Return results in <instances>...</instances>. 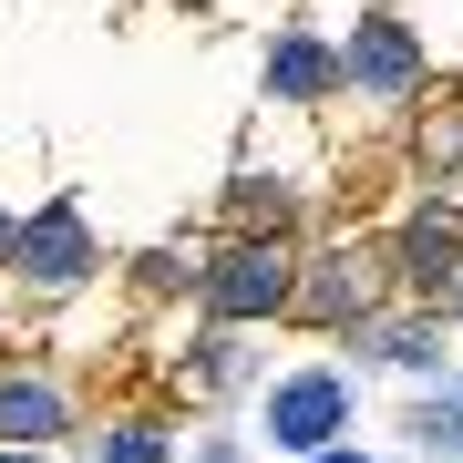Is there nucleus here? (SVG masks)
<instances>
[{"instance_id":"obj_1","label":"nucleus","mask_w":463,"mask_h":463,"mask_svg":"<svg viewBox=\"0 0 463 463\" xmlns=\"http://www.w3.org/2000/svg\"><path fill=\"white\" fill-rule=\"evenodd\" d=\"M298 298V268L279 237H237V248L206 258V319H227V330H248V319H279Z\"/></svg>"},{"instance_id":"obj_2","label":"nucleus","mask_w":463,"mask_h":463,"mask_svg":"<svg viewBox=\"0 0 463 463\" xmlns=\"http://www.w3.org/2000/svg\"><path fill=\"white\" fill-rule=\"evenodd\" d=\"M268 443L279 453H330L340 432H350V381L340 371H288L279 392H268Z\"/></svg>"},{"instance_id":"obj_3","label":"nucleus","mask_w":463,"mask_h":463,"mask_svg":"<svg viewBox=\"0 0 463 463\" xmlns=\"http://www.w3.org/2000/svg\"><path fill=\"white\" fill-rule=\"evenodd\" d=\"M340 72H350V83H361V93H381V103H402V93L422 83V42L402 32L392 11H371L361 32L340 42Z\"/></svg>"},{"instance_id":"obj_4","label":"nucleus","mask_w":463,"mask_h":463,"mask_svg":"<svg viewBox=\"0 0 463 463\" xmlns=\"http://www.w3.org/2000/svg\"><path fill=\"white\" fill-rule=\"evenodd\" d=\"M11 258H21V279H32V288H72V279H93V237H83V216H72V206H42L32 227L11 237Z\"/></svg>"},{"instance_id":"obj_5","label":"nucleus","mask_w":463,"mask_h":463,"mask_svg":"<svg viewBox=\"0 0 463 463\" xmlns=\"http://www.w3.org/2000/svg\"><path fill=\"white\" fill-rule=\"evenodd\" d=\"M62 422H72V402L52 392L42 371H0V432H11V443H52Z\"/></svg>"},{"instance_id":"obj_6","label":"nucleus","mask_w":463,"mask_h":463,"mask_svg":"<svg viewBox=\"0 0 463 463\" xmlns=\"http://www.w3.org/2000/svg\"><path fill=\"white\" fill-rule=\"evenodd\" d=\"M402 279L412 288L463 279V216H412V227H402Z\"/></svg>"},{"instance_id":"obj_7","label":"nucleus","mask_w":463,"mask_h":463,"mask_svg":"<svg viewBox=\"0 0 463 463\" xmlns=\"http://www.w3.org/2000/svg\"><path fill=\"white\" fill-rule=\"evenodd\" d=\"M268 83H279L288 103H319V93H330V83H350V72H340V52H330V42H309V32H288L279 52H268Z\"/></svg>"},{"instance_id":"obj_8","label":"nucleus","mask_w":463,"mask_h":463,"mask_svg":"<svg viewBox=\"0 0 463 463\" xmlns=\"http://www.w3.org/2000/svg\"><path fill=\"white\" fill-rule=\"evenodd\" d=\"M371 279H381V268H371L361 248H330V258H319V279H309V298H298V309H309V319H361Z\"/></svg>"},{"instance_id":"obj_9","label":"nucleus","mask_w":463,"mask_h":463,"mask_svg":"<svg viewBox=\"0 0 463 463\" xmlns=\"http://www.w3.org/2000/svg\"><path fill=\"white\" fill-rule=\"evenodd\" d=\"M361 350H371V361H402V371H432V361H443V330H432V319H381Z\"/></svg>"},{"instance_id":"obj_10","label":"nucleus","mask_w":463,"mask_h":463,"mask_svg":"<svg viewBox=\"0 0 463 463\" xmlns=\"http://www.w3.org/2000/svg\"><path fill=\"white\" fill-rule=\"evenodd\" d=\"M93 463H165V432H155V422H124V432L93 443Z\"/></svg>"},{"instance_id":"obj_11","label":"nucleus","mask_w":463,"mask_h":463,"mask_svg":"<svg viewBox=\"0 0 463 463\" xmlns=\"http://www.w3.org/2000/svg\"><path fill=\"white\" fill-rule=\"evenodd\" d=\"M298 463H371V453H340V443H330V453H298Z\"/></svg>"},{"instance_id":"obj_12","label":"nucleus","mask_w":463,"mask_h":463,"mask_svg":"<svg viewBox=\"0 0 463 463\" xmlns=\"http://www.w3.org/2000/svg\"><path fill=\"white\" fill-rule=\"evenodd\" d=\"M11 237H21V227H11V216H0V248H11Z\"/></svg>"},{"instance_id":"obj_13","label":"nucleus","mask_w":463,"mask_h":463,"mask_svg":"<svg viewBox=\"0 0 463 463\" xmlns=\"http://www.w3.org/2000/svg\"><path fill=\"white\" fill-rule=\"evenodd\" d=\"M0 463H32V453H0Z\"/></svg>"},{"instance_id":"obj_14","label":"nucleus","mask_w":463,"mask_h":463,"mask_svg":"<svg viewBox=\"0 0 463 463\" xmlns=\"http://www.w3.org/2000/svg\"><path fill=\"white\" fill-rule=\"evenodd\" d=\"M453 309H463V298H453Z\"/></svg>"}]
</instances>
